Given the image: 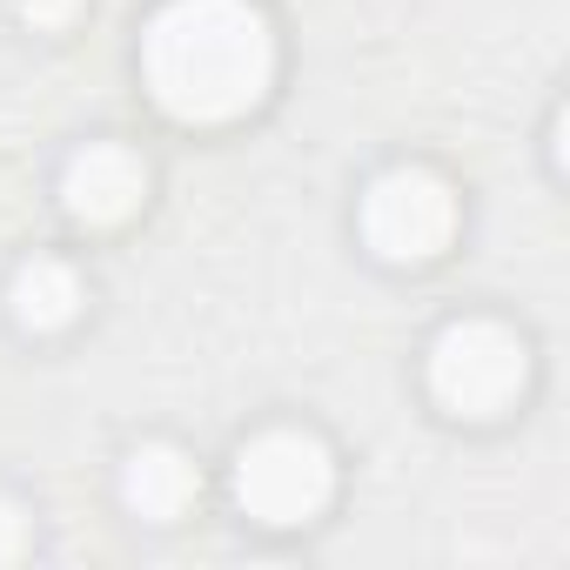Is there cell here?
<instances>
[{
    "label": "cell",
    "mask_w": 570,
    "mask_h": 570,
    "mask_svg": "<svg viewBox=\"0 0 570 570\" xmlns=\"http://www.w3.org/2000/svg\"><path fill=\"white\" fill-rule=\"evenodd\" d=\"M81 303H88V296H81V275H75L68 262H55V255L21 262L14 282H8V309H14V323L35 330V336L68 330V323L81 316Z\"/></svg>",
    "instance_id": "cell-7"
},
{
    "label": "cell",
    "mask_w": 570,
    "mask_h": 570,
    "mask_svg": "<svg viewBox=\"0 0 570 570\" xmlns=\"http://www.w3.org/2000/svg\"><path fill=\"white\" fill-rule=\"evenodd\" d=\"M14 14H21L28 28H68V21L81 14V0H14Z\"/></svg>",
    "instance_id": "cell-8"
},
{
    "label": "cell",
    "mask_w": 570,
    "mask_h": 570,
    "mask_svg": "<svg viewBox=\"0 0 570 570\" xmlns=\"http://www.w3.org/2000/svg\"><path fill=\"white\" fill-rule=\"evenodd\" d=\"M530 383V350L510 323H490V316H470V323H450L436 343H430V396L450 410V416H503Z\"/></svg>",
    "instance_id": "cell-3"
},
{
    "label": "cell",
    "mask_w": 570,
    "mask_h": 570,
    "mask_svg": "<svg viewBox=\"0 0 570 570\" xmlns=\"http://www.w3.org/2000/svg\"><path fill=\"white\" fill-rule=\"evenodd\" d=\"M141 81L188 128L242 121L275 81V35L248 0H161L141 28Z\"/></svg>",
    "instance_id": "cell-1"
},
{
    "label": "cell",
    "mask_w": 570,
    "mask_h": 570,
    "mask_svg": "<svg viewBox=\"0 0 570 570\" xmlns=\"http://www.w3.org/2000/svg\"><path fill=\"white\" fill-rule=\"evenodd\" d=\"M28 550V510L14 497H0V563H14Z\"/></svg>",
    "instance_id": "cell-9"
},
{
    "label": "cell",
    "mask_w": 570,
    "mask_h": 570,
    "mask_svg": "<svg viewBox=\"0 0 570 570\" xmlns=\"http://www.w3.org/2000/svg\"><path fill=\"white\" fill-rule=\"evenodd\" d=\"M195 497H202V470H195L188 450H175V443H141V450L121 463V503H128L141 523H175Z\"/></svg>",
    "instance_id": "cell-6"
},
{
    "label": "cell",
    "mask_w": 570,
    "mask_h": 570,
    "mask_svg": "<svg viewBox=\"0 0 570 570\" xmlns=\"http://www.w3.org/2000/svg\"><path fill=\"white\" fill-rule=\"evenodd\" d=\"M336 497V456L323 436L309 430H262L242 443L235 456V503L242 517L268 523V530H289L323 517V503Z\"/></svg>",
    "instance_id": "cell-2"
},
{
    "label": "cell",
    "mask_w": 570,
    "mask_h": 570,
    "mask_svg": "<svg viewBox=\"0 0 570 570\" xmlns=\"http://www.w3.org/2000/svg\"><path fill=\"white\" fill-rule=\"evenodd\" d=\"M456 235V195L430 168H390L363 195V242L383 262H436Z\"/></svg>",
    "instance_id": "cell-4"
},
{
    "label": "cell",
    "mask_w": 570,
    "mask_h": 570,
    "mask_svg": "<svg viewBox=\"0 0 570 570\" xmlns=\"http://www.w3.org/2000/svg\"><path fill=\"white\" fill-rule=\"evenodd\" d=\"M141 195H148V161H141L135 148H121V141H88V148L68 161V175H61V202H68V215L88 222V228L128 222V215L141 208Z\"/></svg>",
    "instance_id": "cell-5"
}]
</instances>
